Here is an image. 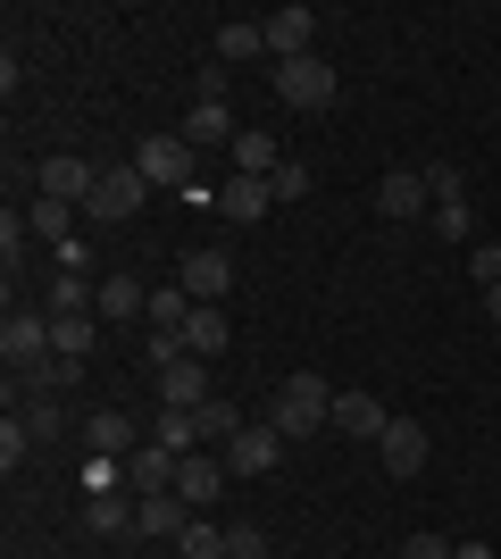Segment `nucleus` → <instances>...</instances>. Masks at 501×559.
Masks as SVG:
<instances>
[{
    "instance_id": "nucleus-22",
    "label": "nucleus",
    "mask_w": 501,
    "mask_h": 559,
    "mask_svg": "<svg viewBox=\"0 0 501 559\" xmlns=\"http://www.w3.org/2000/svg\"><path fill=\"white\" fill-rule=\"evenodd\" d=\"M260 50H267V25H260V17H226V25H217V68L260 59Z\"/></svg>"
},
{
    "instance_id": "nucleus-32",
    "label": "nucleus",
    "mask_w": 501,
    "mask_h": 559,
    "mask_svg": "<svg viewBox=\"0 0 501 559\" xmlns=\"http://www.w3.org/2000/svg\"><path fill=\"white\" fill-rule=\"evenodd\" d=\"M267 192H276V210H285V201H310V167H301V159H285L276 176H267Z\"/></svg>"
},
{
    "instance_id": "nucleus-7",
    "label": "nucleus",
    "mask_w": 501,
    "mask_h": 559,
    "mask_svg": "<svg viewBox=\"0 0 501 559\" xmlns=\"http://www.w3.org/2000/svg\"><path fill=\"white\" fill-rule=\"evenodd\" d=\"M176 284H184L192 301L226 309V293H235V259H226V251H184V267H176Z\"/></svg>"
},
{
    "instance_id": "nucleus-31",
    "label": "nucleus",
    "mask_w": 501,
    "mask_h": 559,
    "mask_svg": "<svg viewBox=\"0 0 501 559\" xmlns=\"http://www.w3.org/2000/svg\"><path fill=\"white\" fill-rule=\"evenodd\" d=\"M75 376H84V359H43L34 376H17V384H34V393H68Z\"/></svg>"
},
{
    "instance_id": "nucleus-34",
    "label": "nucleus",
    "mask_w": 501,
    "mask_h": 559,
    "mask_svg": "<svg viewBox=\"0 0 501 559\" xmlns=\"http://www.w3.org/2000/svg\"><path fill=\"white\" fill-rule=\"evenodd\" d=\"M25 451H34V426H25V418H9V426H0V467H17Z\"/></svg>"
},
{
    "instance_id": "nucleus-42",
    "label": "nucleus",
    "mask_w": 501,
    "mask_h": 559,
    "mask_svg": "<svg viewBox=\"0 0 501 559\" xmlns=\"http://www.w3.org/2000/svg\"><path fill=\"white\" fill-rule=\"evenodd\" d=\"M493 242H501V234H493Z\"/></svg>"
},
{
    "instance_id": "nucleus-35",
    "label": "nucleus",
    "mask_w": 501,
    "mask_h": 559,
    "mask_svg": "<svg viewBox=\"0 0 501 559\" xmlns=\"http://www.w3.org/2000/svg\"><path fill=\"white\" fill-rule=\"evenodd\" d=\"M226 559H267V535L260 526H226Z\"/></svg>"
},
{
    "instance_id": "nucleus-9",
    "label": "nucleus",
    "mask_w": 501,
    "mask_h": 559,
    "mask_svg": "<svg viewBox=\"0 0 501 559\" xmlns=\"http://www.w3.org/2000/svg\"><path fill=\"white\" fill-rule=\"evenodd\" d=\"M134 501H143V510H134V526H143L151 543H176V535L192 526V518H201V510L184 501V492H134Z\"/></svg>"
},
{
    "instance_id": "nucleus-37",
    "label": "nucleus",
    "mask_w": 501,
    "mask_h": 559,
    "mask_svg": "<svg viewBox=\"0 0 501 559\" xmlns=\"http://www.w3.org/2000/svg\"><path fill=\"white\" fill-rule=\"evenodd\" d=\"M17 251H25V217L9 210V217H0V259H9V267H17Z\"/></svg>"
},
{
    "instance_id": "nucleus-6",
    "label": "nucleus",
    "mask_w": 501,
    "mask_h": 559,
    "mask_svg": "<svg viewBox=\"0 0 501 559\" xmlns=\"http://www.w3.org/2000/svg\"><path fill=\"white\" fill-rule=\"evenodd\" d=\"M34 185H43V201H68V210H84V201H93V185H100V167H93V159H68V151H59V159L34 167Z\"/></svg>"
},
{
    "instance_id": "nucleus-18",
    "label": "nucleus",
    "mask_w": 501,
    "mask_h": 559,
    "mask_svg": "<svg viewBox=\"0 0 501 559\" xmlns=\"http://www.w3.org/2000/svg\"><path fill=\"white\" fill-rule=\"evenodd\" d=\"M217 210L251 226V217H267V210H276V192H267V176H226V185H217Z\"/></svg>"
},
{
    "instance_id": "nucleus-17",
    "label": "nucleus",
    "mask_w": 501,
    "mask_h": 559,
    "mask_svg": "<svg viewBox=\"0 0 501 559\" xmlns=\"http://www.w3.org/2000/svg\"><path fill=\"white\" fill-rule=\"evenodd\" d=\"M276 451H285V435H276V426H242L235 443H226V467H235V476H267V467H276Z\"/></svg>"
},
{
    "instance_id": "nucleus-36",
    "label": "nucleus",
    "mask_w": 501,
    "mask_h": 559,
    "mask_svg": "<svg viewBox=\"0 0 501 559\" xmlns=\"http://www.w3.org/2000/svg\"><path fill=\"white\" fill-rule=\"evenodd\" d=\"M468 267H477V284H501V242H468Z\"/></svg>"
},
{
    "instance_id": "nucleus-20",
    "label": "nucleus",
    "mask_w": 501,
    "mask_h": 559,
    "mask_svg": "<svg viewBox=\"0 0 501 559\" xmlns=\"http://www.w3.org/2000/svg\"><path fill=\"white\" fill-rule=\"evenodd\" d=\"M176 134H184L192 151H210V142H226V151H235V117H226V100H192V117L176 126Z\"/></svg>"
},
{
    "instance_id": "nucleus-3",
    "label": "nucleus",
    "mask_w": 501,
    "mask_h": 559,
    "mask_svg": "<svg viewBox=\"0 0 501 559\" xmlns=\"http://www.w3.org/2000/svg\"><path fill=\"white\" fill-rule=\"evenodd\" d=\"M0 359L9 376H34L50 359V309H9V326H0Z\"/></svg>"
},
{
    "instance_id": "nucleus-12",
    "label": "nucleus",
    "mask_w": 501,
    "mask_h": 559,
    "mask_svg": "<svg viewBox=\"0 0 501 559\" xmlns=\"http://www.w3.org/2000/svg\"><path fill=\"white\" fill-rule=\"evenodd\" d=\"M226 476H235V467L217 460V451H184V467H176V492H184L192 510H210L217 492H226Z\"/></svg>"
},
{
    "instance_id": "nucleus-33",
    "label": "nucleus",
    "mask_w": 501,
    "mask_h": 559,
    "mask_svg": "<svg viewBox=\"0 0 501 559\" xmlns=\"http://www.w3.org/2000/svg\"><path fill=\"white\" fill-rule=\"evenodd\" d=\"M427 192H434V201H468V176H460L452 159H434L427 167Z\"/></svg>"
},
{
    "instance_id": "nucleus-26",
    "label": "nucleus",
    "mask_w": 501,
    "mask_h": 559,
    "mask_svg": "<svg viewBox=\"0 0 501 559\" xmlns=\"http://www.w3.org/2000/svg\"><path fill=\"white\" fill-rule=\"evenodd\" d=\"M192 418H201V443H217V451H226V443H235V435H242V426H251V418H242V409H235V401H201Z\"/></svg>"
},
{
    "instance_id": "nucleus-24",
    "label": "nucleus",
    "mask_w": 501,
    "mask_h": 559,
    "mask_svg": "<svg viewBox=\"0 0 501 559\" xmlns=\"http://www.w3.org/2000/svg\"><path fill=\"white\" fill-rule=\"evenodd\" d=\"M226 159H235V176H276V167H285V159H276V142H267L260 126H242V134H235V151H226Z\"/></svg>"
},
{
    "instance_id": "nucleus-14",
    "label": "nucleus",
    "mask_w": 501,
    "mask_h": 559,
    "mask_svg": "<svg viewBox=\"0 0 501 559\" xmlns=\"http://www.w3.org/2000/svg\"><path fill=\"white\" fill-rule=\"evenodd\" d=\"M93 318H109V326H134V318H151V293H143V276H100V301H93Z\"/></svg>"
},
{
    "instance_id": "nucleus-21",
    "label": "nucleus",
    "mask_w": 501,
    "mask_h": 559,
    "mask_svg": "<svg viewBox=\"0 0 501 559\" xmlns=\"http://www.w3.org/2000/svg\"><path fill=\"white\" fill-rule=\"evenodd\" d=\"M176 451H159V443H143L134 460H126V476H134V492H176Z\"/></svg>"
},
{
    "instance_id": "nucleus-38",
    "label": "nucleus",
    "mask_w": 501,
    "mask_h": 559,
    "mask_svg": "<svg viewBox=\"0 0 501 559\" xmlns=\"http://www.w3.org/2000/svg\"><path fill=\"white\" fill-rule=\"evenodd\" d=\"M402 559H452V543H443V535H409Z\"/></svg>"
},
{
    "instance_id": "nucleus-28",
    "label": "nucleus",
    "mask_w": 501,
    "mask_h": 559,
    "mask_svg": "<svg viewBox=\"0 0 501 559\" xmlns=\"http://www.w3.org/2000/svg\"><path fill=\"white\" fill-rule=\"evenodd\" d=\"M25 226L50 234V242H75V210H68V201H34V210H25Z\"/></svg>"
},
{
    "instance_id": "nucleus-4",
    "label": "nucleus",
    "mask_w": 501,
    "mask_h": 559,
    "mask_svg": "<svg viewBox=\"0 0 501 559\" xmlns=\"http://www.w3.org/2000/svg\"><path fill=\"white\" fill-rule=\"evenodd\" d=\"M143 167H100V185H93V201H84V217L93 226H126V217L143 210Z\"/></svg>"
},
{
    "instance_id": "nucleus-11",
    "label": "nucleus",
    "mask_w": 501,
    "mask_h": 559,
    "mask_svg": "<svg viewBox=\"0 0 501 559\" xmlns=\"http://www.w3.org/2000/svg\"><path fill=\"white\" fill-rule=\"evenodd\" d=\"M84 443H93L100 460H134V451H143V426L126 418V409H93V418H84Z\"/></svg>"
},
{
    "instance_id": "nucleus-25",
    "label": "nucleus",
    "mask_w": 501,
    "mask_h": 559,
    "mask_svg": "<svg viewBox=\"0 0 501 559\" xmlns=\"http://www.w3.org/2000/svg\"><path fill=\"white\" fill-rule=\"evenodd\" d=\"M151 443H159V451H176V460H184V451L201 443V418H192V409H159V418H151Z\"/></svg>"
},
{
    "instance_id": "nucleus-8",
    "label": "nucleus",
    "mask_w": 501,
    "mask_h": 559,
    "mask_svg": "<svg viewBox=\"0 0 501 559\" xmlns=\"http://www.w3.org/2000/svg\"><path fill=\"white\" fill-rule=\"evenodd\" d=\"M384 426H393V409H384L377 393H334V435H351V443H384Z\"/></svg>"
},
{
    "instance_id": "nucleus-1",
    "label": "nucleus",
    "mask_w": 501,
    "mask_h": 559,
    "mask_svg": "<svg viewBox=\"0 0 501 559\" xmlns=\"http://www.w3.org/2000/svg\"><path fill=\"white\" fill-rule=\"evenodd\" d=\"M267 426H276V435H326V426H334V384L310 376V368L285 376V384H276V418H267Z\"/></svg>"
},
{
    "instance_id": "nucleus-13",
    "label": "nucleus",
    "mask_w": 501,
    "mask_h": 559,
    "mask_svg": "<svg viewBox=\"0 0 501 559\" xmlns=\"http://www.w3.org/2000/svg\"><path fill=\"white\" fill-rule=\"evenodd\" d=\"M260 25H267V50H276V68H285V59H310L318 9H276V17H260Z\"/></svg>"
},
{
    "instance_id": "nucleus-41",
    "label": "nucleus",
    "mask_w": 501,
    "mask_h": 559,
    "mask_svg": "<svg viewBox=\"0 0 501 559\" xmlns=\"http://www.w3.org/2000/svg\"><path fill=\"white\" fill-rule=\"evenodd\" d=\"M493 343H501V326H493Z\"/></svg>"
},
{
    "instance_id": "nucleus-19",
    "label": "nucleus",
    "mask_w": 501,
    "mask_h": 559,
    "mask_svg": "<svg viewBox=\"0 0 501 559\" xmlns=\"http://www.w3.org/2000/svg\"><path fill=\"white\" fill-rule=\"evenodd\" d=\"M134 510H143V501H134V492H84V526H93V535H126V526H134Z\"/></svg>"
},
{
    "instance_id": "nucleus-30",
    "label": "nucleus",
    "mask_w": 501,
    "mask_h": 559,
    "mask_svg": "<svg viewBox=\"0 0 501 559\" xmlns=\"http://www.w3.org/2000/svg\"><path fill=\"white\" fill-rule=\"evenodd\" d=\"M434 234L443 242H477V210L468 201H434Z\"/></svg>"
},
{
    "instance_id": "nucleus-10",
    "label": "nucleus",
    "mask_w": 501,
    "mask_h": 559,
    "mask_svg": "<svg viewBox=\"0 0 501 559\" xmlns=\"http://www.w3.org/2000/svg\"><path fill=\"white\" fill-rule=\"evenodd\" d=\"M377 210H384V217H427V210H434L427 167H393V176L377 185Z\"/></svg>"
},
{
    "instance_id": "nucleus-23",
    "label": "nucleus",
    "mask_w": 501,
    "mask_h": 559,
    "mask_svg": "<svg viewBox=\"0 0 501 559\" xmlns=\"http://www.w3.org/2000/svg\"><path fill=\"white\" fill-rule=\"evenodd\" d=\"M226 334H235V326H226V309H210V301L184 318V350H192V359H217V350H226Z\"/></svg>"
},
{
    "instance_id": "nucleus-40",
    "label": "nucleus",
    "mask_w": 501,
    "mask_h": 559,
    "mask_svg": "<svg viewBox=\"0 0 501 559\" xmlns=\"http://www.w3.org/2000/svg\"><path fill=\"white\" fill-rule=\"evenodd\" d=\"M452 559H493V551H485V543H452Z\"/></svg>"
},
{
    "instance_id": "nucleus-16",
    "label": "nucleus",
    "mask_w": 501,
    "mask_h": 559,
    "mask_svg": "<svg viewBox=\"0 0 501 559\" xmlns=\"http://www.w3.org/2000/svg\"><path fill=\"white\" fill-rule=\"evenodd\" d=\"M377 451H384V467H393V476H418L434 443H427V426H418V418H393V426H384V443H377Z\"/></svg>"
},
{
    "instance_id": "nucleus-27",
    "label": "nucleus",
    "mask_w": 501,
    "mask_h": 559,
    "mask_svg": "<svg viewBox=\"0 0 501 559\" xmlns=\"http://www.w3.org/2000/svg\"><path fill=\"white\" fill-rule=\"evenodd\" d=\"M93 350V318H50V359H84Z\"/></svg>"
},
{
    "instance_id": "nucleus-2",
    "label": "nucleus",
    "mask_w": 501,
    "mask_h": 559,
    "mask_svg": "<svg viewBox=\"0 0 501 559\" xmlns=\"http://www.w3.org/2000/svg\"><path fill=\"white\" fill-rule=\"evenodd\" d=\"M134 167H143V185H159V192H192L201 185V151H192L184 134H151L143 151H134Z\"/></svg>"
},
{
    "instance_id": "nucleus-15",
    "label": "nucleus",
    "mask_w": 501,
    "mask_h": 559,
    "mask_svg": "<svg viewBox=\"0 0 501 559\" xmlns=\"http://www.w3.org/2000/svg\"><path fill=\"white\" fill-rule=\"evenodd\" d=\"M159 393H167V409H201V401H217L210 359H176V368H159Z\"/></svg>"
},
{
    "instance_id": "nucleus-29",
    "label": "nucleus",
    "mask_w": 501,
    "mask_h": 559,
    "mask_svg": "<svg viewBox=\"0 0 501 559\" xmlns=\"http://www.w3.org/2000/svg\"><path fill=\"white\" fill-rule=\"evenodd\" d=\"M176 559H226V535H217L210 518H192L184 535H176Z\"/></svg>"
},
{
    "instance_id": "nucleus-39",
    "label": "nucleus",
    "mask_w": 501,
    "mask_h": 559,
    "mask_svg": "<svg viewBox=\"0 0 501 559\" xmlns=\"http://www.w3.org/2000/svg\"><path fill=\"white\" fill-rule=\"evenodd\" d=\"M485 318H493V326H501V284H485Z\"/></svg>"
},
{
    "instance_id": "nucleus-5",
    "label": "nucleus",
    "mask_w": 501,
    "mask_h": 559,
    "mask_svg": "<svg viewBox=\"0 0 501 559\" xmlns=\"http://www.w3.org/2000/svg\"><path fill=\"white\" fill-rule=\"evenodd\" d=\"M276 100H285V109H326L334 100V68L326 59H285V68H276Z\"/></svg>"
}]
</instances>
